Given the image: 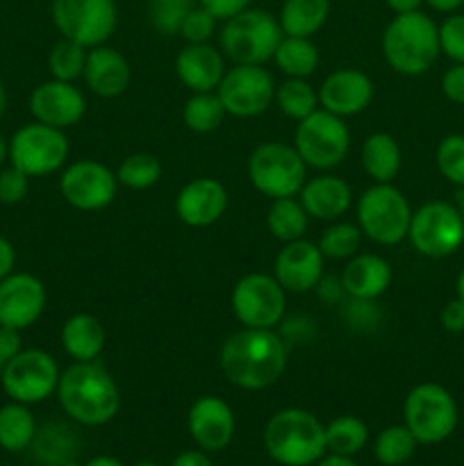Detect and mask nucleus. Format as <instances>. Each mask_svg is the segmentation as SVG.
I'll list each match as a JSON object with an SVG mask.
<instances>
[{
  "label": "nucleus",
  "instance_id": "34",
  "mask_svg": "<svg viewBox=\"0 0 464 466\" xmlns=\"http://www.w3.org/2000/svg\"><path fill=\"white\" fill-rule=\"evenodd\" d=\"M273 100H276L277 109L285 116L294 118L296 123L303 121L305 116H309V114L318 109L317 89L308 80H303V77H287L280 86H276Z\"/></svg>",
  "mask_w": 464,
  "mask_h": 466
},
{
  "label": "nucleus",
  "instance_id": "2",
  "mask_svg": "<svg viewBox=\"0 0 464 466\" xmlns=\"http://www.w3.org/2000/svg\"><path fill=\"white\" fill-rule=\"evenodd\" d=\"M57 399L64 412L82 426H105L121 408V391L112 373L96 362H73L59 373Z\"/></svg>",
  "mask_w": 464,
  "mask_h": 466
},
{
  "label": "nucleus",
  "instance_id": "6",
  "mask_svg": "<svg viewBox=\"0 0 464 466\" xmlns=\"http://www.w3.org/2000/svg\"><path fill=\"white\" fill-rule=\"evenodd\" d=\"M412 208L391 182H376L358 203V226L364 237L380 246H396L408 237Z\"/></svg>",
  "mask_w": 464,
  "mask_h": 466
},
{
  "label": "nucleus",
  "instance_id": "40",
  "mask_svg": "<svg viewBox=\"0 0 464 466\" xmlns=\"http://www.w3.org/2000/svg\"><path fill=\"white\" fill-rule=\"evenodd\" d=\"M194 7L196 0H148L150 25L164 36L180 35L182 21Z\"/></svg>",
  "mask_w": 464,
  "mask_h": 466
},
{
  "label": "nucleus",
  "instance_id": "32",
  "mask_svg": "<svg viewBox=\"0 0 464 466\" xmlns=\"http://www.w3.org/2000/svg\"><path fill=\"white\" fill-rule=\"evenodd\" d=\"M267 226L277 241L289 244V241L305 239L309 217L305 212L303 203L296 196H291V198H276L271 208H268Z\"/></svg>",
  "mask_w": 464,
  "mask_h": 466
},
{
  "label": "nucleus",
  "instance_id": "43",
  "mask_svg": "<svg viewBox=\"0 0 464 466\" xmlns=\"http://www.w3.org/2000/svg\"><path fill=\"white\" fill-rule=\"evenodd\" d=\"M439 48L455 59L458 64H464V14H453L446 18L439 27Z\"/></svg>",
  "mask_w": 464,
  "mask_h": 466
},
{
  "label": "nucleus",
  "instance_id": "23",
  "mask_svg": "<svg viewBox=\"0 0 464 466\" xmlns=\"http://www.w3.org/2000/svg\"><path fill=\"white\" fill-rule=\"evenodd\" d=\"M176 76L191 94L217 91L226 76V57L209 44H187L176 57Z\"/></svg>",
  "mask_w": 464,
  "mask_h": 466
},
{
  "label": "nucleus",
  "instance_id": "58",
  "mask_svg": "<svg viewBox=\"0 0 464 466\" xmlns=\"http://www.w3.org/2000/svg\"><path fill=\"white\" fill-rule=\"evenodd\" d=\"M458 296L464 300V271L459 273V278H458Z\"/></svg>",
  "mask_w": 464,
  "mask_h": 466
},
{
  "label": "nucleus",
  "instance_id": "4",
  "mask_svg": "<svg viewBox=\"0 0 464 466\" xmlns=\"http://www.w3.org/2000/svg\"><path fill=\"white\" fill-rule=\"evenodd\" d=\"M264 449L282 466L317 464L328 451L326 426L308 410H280L264 428Z\"/></svg>",
  "mask_w": 464,
  "mask_h": 466
},
{
  "label": "nucleus",
  "instance_id": "20",
  "mask_svg": "<svg viewBox=\"0 0 464 466\" xmlns=\"http://www.w3.org/2000/svg\"><path fill=\"white\" fill-rule=\"evenodd\" d=\"M318 107L337 116H355L364 112L373 100V82L359 68L332 71L317 89Z\"/></svg>",
  "mask_w": 464,
  "mask_h": 466
},
{
  "label": "nucleus",
  "instance_id": "26",
  "mask_svg": "<svg viewBox=\"0 0 464 466\" xmlns=\"http://www.w3.org/2000/svg\"><path fill=\"white\" fill-rule=\"evenodd\" d=\"M298 200L303 203L309 218L317 221H337L353 205V189L337 176H317L305 180Z\"/></svg>",
  "mask_w": 464,
  "mask_h": 466
},
{
  "label": "nucleus",
  "instance_id": "49",
  "mask_svg": "<svg viewBox=\"0 0 464 466\" xmlns=\"http://www.w3.org/2000/svg\"><path fill=\"white\" fill-rule=\"evenodd\" d=\"M14 267H16V250H14L12 241L0 235V280L14 273Z\"/></svg>",
  "mask_w": 464,
  "mask_h": 466
},
{
  "label": "nucleus",
  "instance_id": "31",
  "mask_svg": "<svg viewBox=\"0 0 464 466\" xmlns=\"http://www.w3.org/2000/svg\"><path fill=\"white\" fill-rule=\"evenodd\" d=\"M273 62L287 77H303V80H308L318 68L321 57H318V48L314 46L312 39L285 35L280 44H277Z\"/></svg>",
  "mask_w": 464,
  "mask_h": 466
},
{
  "label": "nucleus",
  "instance_id": "41",
  "mask_svg": "<svg viewBox=\"0 0 464 466\" xmlns=\"http://www.w3.org/2000/svg\"><path fill=\"white\" fill-rule=\"evenodd\" d=\"M437 167L453 185L464 187V135H449L437 146Z\"/></svg>",
  "mask_w": 464,
  "mask_h": 466
},
{
  "label": "nucleus",
  "instance_id": "56",
  "mask_svg": "<svg viewBox=\"0 0 464 466\" xmlns=\"http://www.w3.org/2000/svg\"><path fill=\"white\" fill-rule=\"evenodd\" d=\"M9 159V139H5V135L0 132V167Z\"/></svg>",
  "mask_w": 464,
  "mask_h": 466
},
{
  "label": "nucleus",
  "instance_id": "30",
  "mask_svg": "<svg viewBox=\"0 0 464 466\" xmlns=\"http://www.w3.org/2000/svg\"><path fill=\"white\" fill-rule=\"evenodd\" d=\"M35 437L36 421L27 405L12 400L0 408V449L21 453L35 444Z\"/></svg>",
  "mask_w": 464,
  "mask_h": 466
},
{
  "label": "nucleus",
  "instance_id": "48",
  "mask_svg": "<svg viewBox=\"0 0 464 466\" xmlns=\"http://www.w3.org/2000/svg\"><path fill=\"white\" fill-rule=\"evenodd\" d=\"M441 326L449 332H462L464 330V300H450L444 309H441Z\"/></svg>",
  "mask_w": 464,
  "mask_h": 466
},
{
  "label": "nucleus",
  "instance_id": "24",
  "mask_svg": "<svg viewBox=\"0 0 464 466\" xmlns=\"http://www.w3.org/2000/svg\"><path fill=\"white\" fill-rule=\"evenodd\" d=\"M82 77L91 94L100 96V98H118L130 86L132 68L130 62L116 48L103 44L89 48Z\"/></svg>",
  "mask_w": 464,
  "mask_h": 466
},
{
  "label": "nucleus",
  "instance_id": "12",
  "mask_svg": "<svg viewBox=\"0 0 464 466\" xmlns=\"http://www.w3.org/2000/svg\"><path fill=\"white\" fill-rule=\"evenodd\" d=\"M59 367L50 353L41 349H21L0 376L5 394L23 405H35L57 391Z\"/></svg>",
  "mask_w": 464,
  "mask_h": 466
},
{
  "label": "nucleus",
  "instance_id": "60",
  "mask_svg": "<svg viewBox=\"0 0 464 466\" xmlns=\"http://www.w3.org/2000/svg\"><path fill=\"white\" fill-rule=\"evenodd\" d=\"M459 214H462V218H464V194H462V209H459Z\"/></svg>",
  "mask_w": 464,
  "mask_h": 466
},
{
  "label": "nucleus",
  "instance_id": "45",
  "mask_svg": "<svg viewBox=\"0 0 464 466\" xmlns=\"http://www.w3.org/2000/svg\"><path fill=\"white\" fill-rule=\"evenodd\" d=\"M253 0H198V5L203 9H207L217 21H227V18L237 16L244 9L250 7Z\"/></svg>",
  "mask_w": 464,
  "mask_h": 466
},
{
  "label": "nucleus",
  "instance_id": "11",
  "mask_svg": "<svg viewBox=\"0 0 464 466\" xmlns=\"http://www.w3.org/2000/svg\"><path fill=\"white\" fill-rule=\"evenodd\" d=\"M71 146L64 130L45 123H27L9 139V162L30 177H44L66 164Z\"/></svg>",
  "mask_w": 464,
  "mask_h": 466
},
{
  "label": "nucleus",
  "instance_id": "16",
  "mask_svg": "<svg viewBox=\"0 0 464 466\" xmlns=\"http://www.w3.org/2000/svg\"><path fill=\"white\" fill-rule=\"evenodd\" d=\"M118 191V177L112 168L96 159L68 164L59 177V194L80 212H98L112 205Z\"/></svg>",
  "mask_w": 464,
  "mask_h": 466
},
{
  "label": "nucleus",
  "instance_id": "18",
  "mask_svg": "<svg viewBox=\"0 0 464 466\" xmlns=\"http://www.w3.org/2000/svg\"><path fill=\"white\" fill-rule=\"evenodd\" d=\"M30 114L35 121L66 130L82 121L86 114V98L73 82L53 77L35 86L30 94Z\"/></svg>",
  "mask_w": 464,
  "mask_h": 466
},
{
  "label": "nucleus",
  "instance_id": "1",
  "mask_svg": "<svg viewBox=\"0 0 464 466\" xmlns=\"http://www.w3.org/2000/svg\"><path fill=\"white\" fill-rule=\"evenodd\" d=\"M218 364L230 385L262 391L276 385L287 369V341L276 328H244L221 346Z\"/></svg>",
  "mask_w": 464,
  "mask_h": 466
},
{
  "label": "nucleus",
  "instance_id": "9",
  "mask_svg": "<svg viewBox=\"0 0 464 466\" xmlns=\"http://www.w3.org/2000/svg\"><path fill=\"white\" fill-rule=\"evenodd\" d=\"M50 16L62 39L96 48L116 30L118 9L114 0H53Z\"/></svg>",
  "mask_w": 464,
  "mask_h": 466
},
{
  "label": "nucleus",
  "instance_id": "44",
  "mask_svg": "<svg viewBox=\"0 0 464 466\" xmlns=\"http://www.w3.org/2000/svg\"><path fill=\"white\" fill-rule=\"evenodd\" d=\"M27 191H30V176H25L21 168L9 167L0 171V203H21V200H25Z\"/></svg>",
  "mask_w": 464,
  "mask_h": 466
},
{
  "label": "nucleus",
  "instance_id": "59",
  "mask_svg": "<svg viewBox=\"0 0 464 466\" xmlns=\"http://www.w3.org/2000/svg\"><path fill=\"white\" fill-rule=\"evenodd\" d=\"M135 466H157V464H153V462H139V464H135Z\"/></svg>",
  "mask_w": 464,
  "mask_h": 466
},
{
  "label": "nucleus",
  "instance_id": "3",
  "mask_svg": "<svg viewBox=\"0 0 464 466\" xmlns=\"http://www.w3.org/2000/svg\"><path fill=\"white\" fill-rule=\"evenodd\" d=\"M439 27L428 14H396L382 32V55L400 76H423L439 55Z\"/></svg>",
  "mask_w": 464,
  "mask_h": 466
},
{
  "label": "nucleus",
  "instance_id": "35",
  "mask_svg": "<svg viewBox=\"0 0 464 466\" xmlns=\"http://www.w3.org/2000/svg\"><path fill=\"white\" fill-rule=\"evenodd\" d=\"M226 118L221 100L217 91H203V94H191V98L185 103L182 109V121L196 135H207L214 132Z\"/></svg>",
  "mask_w": 464,
  "mask_h": 466
},
{
  "label": "nucleus",
  "instance_id": "14",
  "mask_svg": "<svg viewBox=\"0 0 464 466\" xmlns=\"http://www.w3.org/2000/svg\"><path fill=\"white\" fill-rule=\"evenodd\" d=\"M232 312L244 328H276L287 312V291L268 273H248L232 289Z\"/></svg>",
  "mask_w": 464,
  "mask_h": 466
},
{
  "label": "nucleus",
  "instance_id": "36",
  "mask_svg": "<svg viewBox=\"0 0 464 466\" xmlns=\"http://www.w3.org/2000/svg\"><path fill=\"white\" fill-rule=\"evenodd\" d=\"M118 185L127 187V189L144 191L150 189L162 177V164L155 155L150 153H132L118 164L116 168Z\"/></svg>",
  "mask_w": 464,
  "mask_h": 466
},
{
  "label": "nucleus",
  "instance_id": "29",
  "mask_svg": "<svg viewBox=\"0 0 464 466\" xmlns=\"http://www.w3.org/2000/svg\"><path fill=\"white\" fill-rule=\"evenodd\" d=\"M328 16H330V0H285L277 23L285 35L312 39L326 25Z\"/></svg>",
  "mask_w": 464,
  "mask_h": 466
},
{
  "label": "nucleus",
  "instance_id": "28",
  "mask_svg": "<svg viewBox=\"0 0 464 466\" xmlns=\"http://www.w3.org/2000/svg\"><path fill=\"white\" fill-rule=\"evenodd\" d=\"M364 173L373 182H391L400 171V146L389 132H373L364 139L359 150Z\"/></svg>",
  "mask_w": 464,
  "mask_h": 466
},
{
  "label": "nucleus",
  "instance_id": "5",
  "mask_svg": "<svg viewBox=\"0 0 464 466\" xmlns=\"http://www.w3.org/2000/svg\"><path fill=\"white\" fill-rule=\"evenodd\" d=\"M285 36L280 23L264 9H244L237 16L227 18L223 25L221 53L232 64H255L264 66L276 55L277 44Z\"/></svg>",
  "mask_w": 464,
  "mask_h": 466
},
{
  "label": "nucleus",
  "instance_id": "15",
  "mask_svg": "<svg viewBox=\"0 0 464 466\" xmlns=\"http://www.w3.org/2000/svg\"><path fill=\"white\" fill-rule=\"evenodd\" d=\"M226 114L237 118L259 116L268 109L276 96V82L264 66L255 64H235L226 71L217 89Z\"/></svg>",
  "mask_w": 464,
  "mask_h": 466
},
{
  "label": "nucleus",
  "instance_id": "57",
  "mask_svg": "<svg viewBox=\"0 0 464 466\" xmlns=\"http://www.w3.org/2000/svg\"><path fill=\"white\" fill-rule=\"evenodd\" d=\"M5 107H7V94H5V86L3 82H0V116H3Z\"/></svg>",
  "mask_w": 464,
  "mask_h": 466
},
{
  "label": "nucleus",
  "instance_id": "22",
  "mask_svg": "<svg viewBox=\"0 0 464 466\" xmlns=\"http://www.w3.org/2000/svg\"><path fill=\"white\" fill-rule=\"evenodd\" d=\"M187 428L203 451H223L235 437V412L218 396H203L189 408Z\"/></svg>",
  "mask_w": 464,
  "mask_h": 466
},
{
  "label": "nucleus",
  "instance_id": "17",
  "mask_svg": "<svg viewBox=\"0 0 464 466\" xmlns=\"http://www.w3.org/2000/svg\"><path fill=\"white\" fill-rule=\"evenodd\" d=\"M45 287L32 273H9L0 280V326L23 332L35 326L45 309Z\"/></svg>",
  "mask_w": 464,
  "mask_h": 466
},
{
  "label": "nucleus",
  "instance_id": "39",
  "mask_svg": "<svg viewBox=\"0 0 464 466\" xmlns=\"http://www.w3.org/2000/svg\"><path fill=\"white\" fill-rule=\"evenodd\" d=\"M86 50L85 46L76 44L71 39H62L53 46L48 55V71L55 80L64 82H76L77 77H82L86 64Z\"/></svg>",
  "mask_w": 464,
  "mask_h": 466
},
{
  "label": "nucleus",
  "instance_id": "10",
  "mask_svg": "<svg viewBox=\"0 0 464 466\" xmlns=\"http://www.w3.org/2000/svg\"><path fill=\"white\" fill-rule=\"evenodd\" d=\"M405 426L419 444H439L458 426L455 399L435 382L417 385L403 405Z\"/></svg>",
  "mask_w": 464,
  "mask_h": 466
},
{
  "label": "nucleus",
  "instance_id": "8",
  "mask_svg": "<svg viewBox=\"0 0 464 466\" xmlns=\"http://www.w3.org/2000/svg\"><path fill=\"white\" fill-rule=\"evenodd\" d=\"M294 148L308 167L317 171H330L339 167L350 150V130L344 118L318 107L294 132Z\"/></svg>",
  "mask_w": 464,
  "mask_h": 466
},
{
  "label": "nucleus",
  "instance_id": "7",
  "mask_svg": "<svg viewBox=\"0 0 464 466\" xmlns=\"http://www.w3.org/2000/svg\"><path fill=\"white\" fill-rule=\"evenodd\" d=\"M248 177L267 198H291L300 194L308 180V164L294 146L285 141H267L250 153Z\"/></svg>",
  "mask_w": 464,
  "mask_h": 466
},
{
  "label": "nucleus",
  "instance_id": "13",
  "mask_svg": "<svg viewBox=\"0 0 464 466\" xmlns=\"http://www.w3.org/2000/svg\"><path fill=\"white\" fill-rule=\"evenodd\" d=\"M408 239L426 258H446L464 241V218L453 205L432 200L412 212Z\"/></svg>",
  "mask_w": 464,
  "mask_h": 466
},
{
  "label": "nucleus",
  "instance_id": "54",
  "mask_svg": "<svg viewBox=\"0 0 464 466\" xmlns=\"http://www.w3.org/2000/svg\"><path fill=\"white\" fill-rule=\"evenodd\" d=\"M426 3L437 12H455L464 0H426Z\"/></svg>",
  "mask_w": 464,
  "mask_h": 466
},
{
  "label": "nucleus",
  "instance_id": "55",
  "mask_svg": "<svg viewBox=\"0 0 464 466\" xmlns=\"http://www.w3.org/2000/svg\"><path fill=\"white\" fill-rule=\"evenodd\" d=\"M85 466H123L116 458L112 455H98V458H91Z\"/></svg>",
  "mask_w": 464,
  "mask_h": 466
},
{
  "label": "nucleus",
  "instance_id": "33",
  "mask_svg": "<svg viewBox=\"0 0 464 466\" xmlns=\"http://www.w3.org/2000/svg\"><path fill=\"white\" fill-rule=\"evenodd\" d=\"M368 441V428L362 419L353 417V414H344V417L332 419L326 426V449L335 455H346L353 458L355 453L367 446Z\"/></svg>",
  "mask_w": 464,
  "mask_h": 466
},
{
  "label": "nucleus",
  "instance_id": "42",
  "mask_svg": "<svg viewBox=\"0 0 464 466\" xmlns=\"http://www.w3.org/2000/svg\"><path fill=\"white\" fill-rule=\"evenodd\" d=\"M214 30H217V18L198 5L182 21L180 36L187 44H209V39L214 36Z\"/></svg>",
  "mask_w": 464,
  "mask_h": 466
},
{
  "label": "nucleus",
  "instance_id": "53",
  "mask_svg": "<svg viewBox=\"0 0 464 466\" xmlns=\"http://www.w3.org/2000/svg\"><path fill=\"white\" fill-rule=\"evenodd\" d=\"M317 466H358V464H355L350 458H346V455L330 453V455H326V458L318 460Z\"/></svg>",
  "mask_w": 464,
  "mask_h": 466
},
{
  "label": "nucleus",
  "instance_id": "51",
  "mask_svg": "<svg viewBox=\"0 0 464 466\" xmlns=\"http://www.w3.org/2000/svg\"><path fill=\"white\" fill-rule=\"evenodd\" d=\"M317 291L321 299L330 300V303L339 299L341 294H346L344 287H341V280H332V278H323V280L317 285Z\"/></svg>",
  "mask_w": 464,
  "mask_h": 466
},
{
  "label": "nucleus",
  "instance_id": "19",
  "mask_svg": "<svg viewBox=\"0 0 464 466\" xmlns=\"http://www.w3.org/2000/svg\"><path fill=\"white\" fill-rule=\"evenodd\" d=\"M323 253L314 241H289L276 255L273 278L287 294H305L323 280Z\"/></svg>",
  "mask_w": 464,
  "mask_h": 466
},
{
  "label": "nucleus",
  "instance_id": "37",
  "mask_svg": "<svg viewBox=\"0 0 464 466\" xmlns=\"http://www.w3.org/2000/svg\"><path fill=\"white\" fill-rule=\"evenodd\" d=\"M417 444L419 441L414 440L408 426H389L378 435L376 444H373V453H376L378 462L385 466H398L412 458Z\"/></svg>",
  "mask_w": 464,
  "mask_h": 466
},
{
  "label": "nucleus",
  "instance_id": "25",
  "mask_svg": "<svg viewBox=\"0 0 464 466\" xmlns=\"http://www.w3.org/2000/svg\"><path fill=\"white\" fill-rule=\"evenodd\" d=\"M341 287L355 300H378L391 287L394 273L389 262L376 253H358L341 271Z\"/></svg>",
  "mask_w": 464,
  "mask_h": 466
},
{
  "label": "nucleus",
  "instance_id": "27",
  "mask_svg": "<svg viewBox=\"0 0 464 466\" xmlns=\"http://www.w3.org/2000/svg\"><path fill=\"white\" fill-rule=\"evenodd\" d=\"M62 349L73 362H96L105 350V328L94 314H73L64 321L62 332H59Z\"/></svg>",
  "mask_w": 464,
  "mask_h": 466
},
{
  "label": "nucleus",
  "instance_id": "47",
  "mask_svg": "<svg viewBox=\"0 0 464 466\" xmlns=\"http://www.w3.org/2000/svg\"><path fill=\"white\" fill-rule=\"evenodd\" d=\"M21 332L0 326V376L16 353H21Z\"/></svg>",
  "mask_w": 464,
  "mask_h": 466
},
{
  "label": "nucleus",
  "instance_id": "38",
  "mask_svg": "<svg viewBox=\"0 0 464 466\" xmlns=\"http://www.w3.org/2000/svg\"><path fill=\"white\" fill-rule=\"evenodd\" d=\"M318 250L323 253V258L328 259H350L353 255L359 253V246H362V230L355 223H332L330 228L323 230V235L318 237Z\"/></svg>",
  "mask_w": 464,
  "mask_h": 466
},
{
  "label": "nucleus",
  "instance_id": "46",
  "mask_svg": "<svg viewBox=\"0 0 464 466\" xmlns=\"http://www.w3.org/2000/svg\"><path fill=\"white\" fill-rule=\"evenodd\" d=\"M441 91L453 103L464 105V64H455L441 77Z\"/></svg>",
  "mask_w": 464,
  "mask_h": 466
},
{
  "label": "nucleus",
  "instance_id": "52",
  "mask_svg": "<svg viewBox=\"0 0 464 466\" xmlns=\"http://www.w3.org/2000/svg\"><path fill=\"white\" fill-rule=\"evenodd\" d=\"M385 3L394 14H409L417 12V9L421 7L423 0H385Z\"/></svg>",
  "mask_w": 464,
  "mask_h": 466
},
{
  "label": "nucleus",
  "instance_id": "21",
  "mask_svg": "<svg viewBox=\"0 0 464 466\" xmlns=\"http://www.w3.org/2000/svg\"><path fill=\"white\" fill-rule=\"evenodd\" d=\"M227 191L214 177H194L187 182L176 198V214L185 226L209 228L226 214Z\"/></svg>",
  "mask_w": 464,
  "mask_h": 466
},
{
  "label": "nucleus",
  "instance_id": "50",
  "mask_svg": "<svg viewBox=\"0 0 464 466\" xmlns=\"http://www.w3.org/2000/svg\"><path fill=\"white\" fill-rule=\"evenodd\" d=\"M173 466H214L203 451H185L173 460Z\"/></svg>",
  "mask_w": 464,
  "mask_h": 466
}]
</instances>
